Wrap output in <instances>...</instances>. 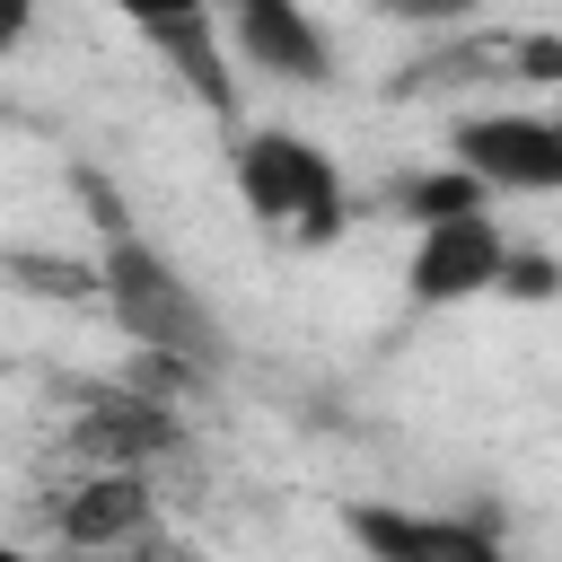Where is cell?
Wrapping results in <instances>:
<instances>
[{
  "label": "cell",
  "mask_w": 562,
  "mask_h": 562,
  "mask_svg": "<svg viewBox=\"0 0 562 562\" xmlns=\"http://www.w3.org/2000/svg\"><path fill=\"white\" fill-rule=\"evenodd\" d=\"M149 44L176 61V79H184V88H193L211 114H228V105H237V88H228V61H220V35H211V18H193V26H158Z\"/></svg>",
  "instance_id": "obj_9"
},
{
  "label": "cell",
  "mask_w": 562,
  "mask_h": 562,
  "mask_svg": "<svg viewBox=\"0 0 562 562\" xmlns=\"http://www.w3.org/2000/svg\"><path fill=\"white\" fill-rule=\"evenodd\" d=\"M448 167H465L492 202L501 193H562V123L536 114V105H483V114H457L448 123Z\"/></svg>",
  "instance_id": "obj_3"
},
{
  "label": "cell",
  "mask_w": 562,
  "mask_h": 562,
  "mask_svg": "<svg viewBox=\"0 0 562 562\" xmlns=\"http://www.w3.org/2000/svg\"><path fill=\"white\" fill-rule=\"evenodd\" d=\"M0 562H44V553H26V544H9V536H0Z\"/></svg>",
  "instance_id": "obj_14"
},
{
  "label": "cell",
  "mask_w": 562,
  "mask_h": 562,
  "mask_svg": "<svg viewBox=\"0 0 562 562\" xmlns=\"http://www.w3.org/2000/svg\"><path fill=\"white\" fill-rule=\"evenodd\" d=\"M501 263H509V228H501L492 202L439 211V220H413L404 290H413V307H465V299H492L501 290Z\"/></svg>",
  "instance_id": "obj_4"
},
{
  "label": "cell",
  "mask_w": 562,
  "mask_h": 562,
  "mask_svg": "<svg viewBox=\"0 0 562 562\" xmlns=\"http://www.w3.org/2000/svg\"><path fill=\"white\" fill-rule=\"evenodd\" d=\"M386 26H422V35H448V26H465V18H483L492 0H369Z\"/></svg>",
  "instance_id": "obj_11"
},
{
  "label": "cell",
  "mask_w": 562,
  "mask_h": 562,
  "mask_svg": "<svg viewBox=\"0 0 562 562\" xmlns=\"http://www.w3.org/2000/svg\"><path fill=\"white\" fill-rule=\"evenodd\" d=\"M35 35V0H0V53H18Z\"/></svg>",
  "instance_id": "obj_13"
},
{
  "label": "cell",
  "mask_w": 562,
  "mask_h": 562,
  "mask_svg": "<svg viewBox=\"0 0 562 562\" xmlns=\"http://www.w3.org/2000/svg\"><path fill=\"white\" fill-rule=\"evenodd\" d=\"M342 536L369 562H509L501 527L474 509H413V501H342Z\"/></svg>",
  "instance_id": "obj_6"
},
{
  "label": "cell",
  "mask_w": 562,
  "mask_h": 562,
  "mask_svg": "<svg viewBox=\"0 0 562 562\" xmlns=\"http://www.w3.org/2000/svg\"><path fill=\"white\" fill-rule=\"evenodd\" d=\"M211 18H228V53L281 88H325L334 79V35L316 26L307 0H220Z\"/></svg>",
  "instance_id": "obj_7"
},
{
  "label": "cell",
  "mask_w": 562,
  "mask_h": 562,
  "mask_svg": "<svg viewBox=\"0 0 562 562\" xmlns=\"http://www.w3.org/2000/svg\"><path fill=\"white\" fill-rule=\"evenodd\" d=\"M70 448H79L88 465H158V457L184 448V422H176L158 395H140V386H105V395L70 422Z\"/></svg>",
  "instance_id": "obj_8"
},
{
  "label": "cell",
  "mask_w": 562,
  "mask_h": 562,
  "mask_svg": "<svg viewBox=\"0 0 562 562\" xmlns=\"http://www.w3.org/2000/svg\"><path fill=\"white\" fill-rule=\"evenodd\" d=\"M97 299H105V316L149 351V360H167V369H184V378H211V369H228V325H220V307L114 211V202H97Z\"/></svg>",
  "instance_id": "obj_1"
},
{
  "label": "cell",
  "mask_w": 562,
  "mask_h": 562,
  "mask_svg": "<svg viewBox=\"0 0 562 562\" xmlns=\"http://www.w3.org/2000/svg\"><path fill=\"white\" fill-rule=\"evenodd\" d=\"M44 527L70 553H132L140 536H158V483L149 465H79L44 492Z\"/></svg>",
  "instance_id": "obj_5"
},
{
  "label": "cell",
  "mask_w": 562,
  "mask_h": 562,
  "mask_svg": "<svg viewBox=\"0 0 562 562\" xmlns=\"http://www.w3.org/2000/svg\"><path fill=\"white\" fill-rule=\"evenodd\" d=\"M114 18H132L140 35H158V26H193V18H211L220 0H105Z\"/></svg>",
  "instance_id": "obj_12"
},
{
  "label": "cell",
  "mask_w": 562,
  "mask_h": 562,
  "mask_svg": "<svg viewBox=\"0 0 562 562\" xmlns=\"http://www.w3.org/2000/svg\"><path fill=\"white\" fill-rule=\"evenodd\" d=\"M395 202H404V220H439V211H474V202H492V193H483L465 167H430V176H404Z\"/></svg>",
  "instance_id": "obj_10"
},
{
  "label": "cell",
  "mask_w": 562,
  "mask_h": 562,
  "mask_svg": "<svg viewBox=\"0 0 562 562\" xmlns=\"http://www.w3.org/2000/svg\"><path fill=\"white\" fill-rule=\"evenodd\" d=\"M228 176H237V202L255 211V228H272L281 246H334L351 228V211H360L334 149L290 132V123H255L228 149Z\"/></svg>",
  "instance_id": "obj_2"
}]
</instances>
